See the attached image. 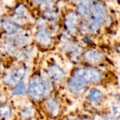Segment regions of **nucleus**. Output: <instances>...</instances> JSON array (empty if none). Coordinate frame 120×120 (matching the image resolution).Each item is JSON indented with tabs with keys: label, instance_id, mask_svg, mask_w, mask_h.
Returning <instances> with one entry per match:
<instances>
[{
	"label": "nucleus",
	"instance_id": "obj_21",
	"mask_svg": "<svg viewBox=\"0 0 120 120\" xmlns=\"http://www.w3.org/2000/svg\"><path fill=\"white\" fill-rule=\"evenodd\" d=\"M112 110L114 115L117 117H120V107L117 105H114L112 107Z\"/></svg>",
	"mask_w": 120,
	"mask_h": 120
},
{
	"label": "nucleus",
	"instance_id": "obj_24",
	"mask_svg": "<svg viewBox=\"0 0 120 120\" xmlns=\"http://www.w3.org/2000/svg\"><path fill=\"white\" fill-rule=\"evenodd\" d=\"M102 120H114V119H109V118H102Z\"/></svg>",
	"mask_w": 120,
	"mask_h": 120
},
{
	"label": "nucleus",
	"instance_id": "obj_25",
	"mask_svg": "<svg viewBox=\"0 0 120 120\" xmlns=\"http://www.w3.org/2000/svg\"><path fill=\"white\" fill-rule=\"evenodd\" d=\"M93 2H97V0H92Z\"/></svg>",
	"mask_w": 120,
	"mask_h": 120
},
{
	"label": "nucleus",
	"instance_id": "obj_2",
	"mask_svg": "<svg viewBox=\"0 0 120 120\" xmlns=\"http://www.w3.org/2000/svg\"><path fill=\"white\" fill-rule=\"evenodd\" d=\"M72 77L78 79L84 84L95 83L102 78V74L96 69L91 67H81L74 70Z\"/></svg>",
	"mask_w": 120,
	"mask_h": 120
},
{
	"label": "nucleus",
	"instance_id": "obj_18",
	"mask_svg": "<svg viewBox=\"0 0 120 120\" xmlns=\"http://www.w3.org/2000/svg\"><path fill=\"white\" fill-rule=\"evenodd\" d=\"M54 5V0H43L42 2L39 5L40 7L43 9H52Z\"/></svg>",
	"mask_w": 120,
	"mask_h": 120
},
{
	"label": "nucleus",
	"instance_id": "obj_11",
	"mask_svg": "<svg viewBox=\"0 0 120 120\" xmlns=\"http://www.w3.org/2000/svg\"><path fill=\"white\" fill-rule=\"evenodd\" d=\"M45 109L52 116H55L59 112V105L55 99L49 98L45 100Z\"/></svg>",
	"mask_w": 120,
	"mask_h": 120
},
{
	"label": "nucleus",
	"instance_id": "obj_16",
	"mask_svg": "<svg viewBox=\"0 0 120 120\" xmlns=\"http://www.w3.org/2000/svg\"><path fill=\"white\" fill-rule=\"evenodd\" d=\"M102 92L97 89V88H93L90 90L88 94L89 99L93 102H98L102 99Z\"/></svg>",
	"mask_w": 120,
	"mask_h": 120
},
{
	"label": "nucleus",
	"instance_id": "obj_17",
	"mask_svg": "<svg viewBox=\"0 0 120 120\" xmlns=\"http://www.w3.org/2000/svg\"><path fill=\"white\" fill-rule=\"evenodd\" d=\"M14 14L21 16H23V17H26V16L28 15L27 7L23 4H18L14 9Z\"/></svg>",
	"mask_w": 120,
	"mask_h": 120
},
{
	"label": "nucleus",
	"instance_id": "obj_14",
	"mask_svg": "<svg viewBox=\"0 0 120 120\" xmlns=\"http://www.w3.org/2000/svg\"><path fill=\"white\" fill-rule=\"evenodd\" d=\"M43 16L45 20H48L49 21L54 22L56 21L59 17V14L56 11L53 9H49L44 10L43 11Z\"/></svg>",
	"mask_w": 120,
	"mask_h": 120
},
{
	"label": "nucleus",
	"instance_id": "obj_9",
	"mask_svg": "<svg viewBox=\"0 0 120 120\" xmlns=\"http://www.w3.org/2000/svg\"><path fill=\"white\" fill-rule=\"evenodd\" d=\"M83 58L86 62L91 64H97L102 61L104 58L102 54L98 51L90 49L83 53Z\"/></svg>",
	"mask_w": 120,
	"mask_h": 120
},
{
	"label": "nucleus",
	"instance_id": "obj_22",
	"mask_svg": "<svg viewBox=\"0 0 120 120\" xmlns=\"http://www.w3.org/2000/svg\"><path fill=\"white\" fill-rule=\"evenodd\" d=\"M43 0H33V2L34 4H37V5H40L42 2Z\"/></svg>",
	"mask_w": 120,
	"mask_h": 120
},
{
	"label": "nucleus",
	"instance_id": "obj_6",
	"mask_svg": "<svg viewBox=\"0 0 120 120\" xmlns=\"http://www.w3.org/2000/svg\"><path fill=\"white\" fill-rule=\"evenodd\" d=\"M47 74L50 79L56 82L63 81L66 77V73L64 69L55 64H51L49 67Z\"/></svg>",
	"mask_w": 120,
	"mask_h": 120
},
{
	"label": "nucleus",
	"instance_id": "obj_7",
	"mask_svg": "<svg viewBox=\"0 0 120 120\" xmlns=\"http://www.w3.org/2000/svg\"><path fill=\"white\" fill-rule=\"evenodd\" d=\"M1 26L2 29L9 35H13L23 31L21 26L16 24L11 19H2Z\"/></svg>",
	"mask_w": 120,
	"mask_h": 120
},
{
	"label": "nucleus",
	"instance_id": "obj_5",
	"mask_svg": "<svg viewBox=\"0 0 120 120\" xmlns=\"http://www.w3.org/2000/svg\"><path fill=\"white\" fill-rule=\"evenodd\" d=\"M79 23V15L73 11H68L64 17V27L69 33H74Z\"/></svg>",
	"mask_w": 120,
	"mask_h": 120
},
{
	"label": "nucleus",
	"instance_id": "obj_10",
	"mask_svg": "<svg viewBox=\"0 0 120 120\" xmlns=\"http://www.w3.org/2000/svg\"><path fill=\"white\" fill-rule=\"evenodd\" d=\"M86 84L82 83L81 81H79L78 79L74 78L71 76V79H69L67 81V87L68 89L74 93L81 92L85 87Z\"/></svg>",
	"mask_w": 120,
	"mask_h": 120
},
{
	"label": "nucleus",
	"instance_id": "obj_1",
	"mask_svg": "<svg viewBox=\"0 0 120 120\" xmlns=\"http://www.w3.org/2000/svg\"><path fill=\"white\" fill-rule=\"evenodd\" d=\"M49 79L45 77L34 74L31 76L28 80V93L33 100L40 99L46 93L48 86Z\"/></svg>",
	"mask_w": 120,
	"mask_h": 120
},
{
	"label": "nucleus",
	"instance_id": "obj_4",
	"mask_svg": "<svg viewBox=\"0 0 120 120\" xmlns=\"http://www.w3.org/2000/svg\"><path fill=\"white\" fill-rule=\"evenodd\" d=\"M35 40L36 42L44 47L51 46L53 42L51 33L46 28H40L34 35Z\"/></svg>",
	"mask_w": 120,
	"mask_h": 120
},
{
	"label": "nucleus",
	"instance_id": "obj_20",
	"mask_svg": "<svg viewBox=\"0 0 120 120\" xmlns=\"http://www.w3.org/2000/svg\"><path fill=\"white\" fill-rule=\"evenodd\" d=\"M36 24L40 28H46L47 27V21L44 18H40L38 19V21H36Z\"/></svg>",
	"mask_w": 120,
	"mask_h": 120
},
{
	"label": "nucleus",
	"instance_id": "obj_23",
	"mask_svg": "<svg viewBox=\"0 0 120 120\" xmlns=\"http://www.w3.org/2000/svg\"><path fill=\"white\" fill-rule=\"evenodd\" d=\"M2 69H3V67H2V64L0 63V73L2 72Z\"/></svg>",
	"mask_w": 120,
	"mask_h": 120
},
{
	"label": "nucleus",
	"instance_id": "obj_3",
	"mask_svg": "<svg viewBox=\"0 0 120 120\" xmlns=\"http://www.w3.org/2000/svg\"><path fill=\"white\" fill-rule=\"evenodd\" d=\"M26 72L27 69L24 65H18L3 76L2 81L7 86H13L21 82L26 75Z\"/></svg>",
	"mask_w": 120,
	"mask_h": 120
},
{
	"label": "nucleus",
	"instance_id": "obj_13",
	"mask_svg": "<svg viewBox=\"0 0 120 120\" xmlns=\"http://www.w3.org/2000/svg\"><path fill=\"white\" fill-rule=\"evenodd\" d=\"M26 88L23 82L16 83L11 89V93L14 95H24L26 94Z\"/></svg>",
	"mask_w": 120,
	"mask_h": 120
},
{
	"label": "nucleus",
	"instance_id": "obj_19",
	"mask_svg": "<svg viewBox=\"0 0 120 120\" xmlns=\"http://www.w3.org/2000/svg\"><path fill=\"white\" fill-rule=\"evenodd\" d=\"M10 19L11 21H13L14 23H16V24L19 25V26L23 25V24H25L26 23V17L18 16V15H16V14H14Z\"/></svg>",
	"mask_w": 120,
	"mask_h": 120
},
{
	"label": "nucleus",
	"instance_id": "obj_8",
	"mask_svg": "<svg viewBox=\"0 0 120 120\" xmlns=\"http://www.w3.org/2000/svg\"><path fill=\"white\" fill-rule=\"evenodd\" d=\"M90 0H82L79 3L77 14L84 19H89L91 15Z\"/></svg>",
	"mask_w": 120,
	"mask_h": 120
},
{
	"label": "nucleus",
	"instance_id": "obj_12",
	"mask_svg": "<svg viewBox=\"0 0 120 120\" xmlns=\"http://www.w3.org/2000/svg\"><path fill=\"white\" fill-rule=\"evenodd\" d=\"M62 49L67 52L78 53L80 50V47L76 42L68 40L64 42L62 45Z\"/></svg>",
	"mask_w": 120,
	"mask_h": 120
},
{
	"label": "nucleus",
	"instance_id": "obj_15",
	"mask_svg": "<svg viewBox=\"0 0 120 120\" xmlns=\"http://www.w3.org/2000/svg\"><path fill=\"white\" fill-rule=\"evenodd\" d=\"M11 107L9 105L7 104L0 105V118L8 119L11 116Z\"/></svg>",
	"mask_w": 120,
	"mask_h": 120
}]
</instances>
